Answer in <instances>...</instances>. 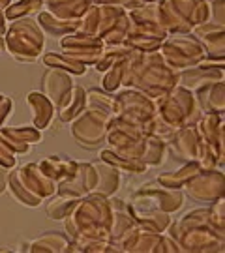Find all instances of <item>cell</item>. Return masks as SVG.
Returning <instances> with one entry per match:
<instances>
[{
	"mask_svg": "<svg viewBox=\"0 0 225 253\" xmlns=\"http://www.w3.org/2000/svg\"><path fill=\"white\" fill-rule=\"evenodd\" d=\"M8 169L6 167H0V193L8 188Z\"/></svg>",
	"mask_w": 225,
	"mask_h": 253,
	"instance_id": "cell-27",
	"label": "cell"
},
{
	"mask_svg": "<svg viewBox=\"0 0 225 253\" xmlns=\"http://www.w3.org/2000/svg\"><path fill=\"white\" fill-rule=\"evenodd\" d=\"M0 252H11L9 248H0Z\"/></svg>",
	"mask_w": 225,
	"mask_h": 253,
	"instance_id": "cell-30",
	"label": "cell"
},
{
	"mask_svg": "<svg viewBox=\"0 0 225 253\" xmlns=\"http://www.w3.org/2000/svg\"><path fill=\"white\" fill-rule=\"evenodd\" d=\"M27 101H28V105H30V109H32L34 126H36L38 129H45V127L51 126L53 117H54V105L53 103L47 100L45 96L36 94V92L28 94Z\"/></svg>",
	"mask_w": 225,
	"mask_h": 253,
	"instance_id": "cell-15",
	"label": "cell"
},
{
	"mask_svg": "<svg viewBox=\"0 0 225 253\" xmlns=\"http://www.w3.org/2000/svg\"><path fill=\"white\" fill-rule=\"evenodd\" d=\"M132 49L124 43H120V45H109V47H103V51L99 53L98 60H96V68H98L99 72H107L109 68H113L115 64H118L120 60H124L128 56Z\"/></svg>",
	"mask_w": 225,
	"mask_h": 253,
	"instance_id": "cell-18",
	"label": "cell"
},
{
	"mask_svg": "<svg viewBox=\"0 0 225 253\" xmlns=\"http://www.w3.org/2000/svg\"><path fill=\"white\" fill-rule=\"evenodd\" d=\"M195 100H197V105L201 111L222 115L225 107L224 81H214L199 86L197 90H195Z\"/></svg>",
	"mask_w": 225,
	"mask_h": 253,
	"instance_id": "cell-13",
	"label": "cell"
},
{
	"mask_svg": "<svg viewBox=\"0 0 225 253\" xmlns=\"http://www.w3.org/2000/svg\"><path fill=\"white\" fill-rule=\"evenodd\" d=\"M15 154L9 150L8 146L4 145V141L0 139V167H6V169H11L15 167Z\"/></svg>",
	"mask_w": 225,
	"mask_h": 253,
	"instance_id": "cell-25",
	"label": "cell"
},
{
	"mask_svg": "<svg viewBox=\"0 0 225 253\" xmlns=\"http://www.w3.org/2000/svg\"><path fill=\"white\" fill-rule=\"evenodd\" d=\"M0 139L17 156V154H27L30 146L40 143L42 133L38 129H32V127H2Z\"/></svg>",
	"mask_w": 225,
	"mask_h": 253,
	"instance_id": "cell-12",
	"label": "cell"
},
{
	"mask_svg": "<svg viewBox=\"0 0 225 253\" xmlns=\"http://www.w3.org/2000/svg\"><path fill=\"white\" fill-rule=\"evenodd\" d=\"M4 21H6V17H4V11H2V6H0V36H4V34H6V27H4Z\"/></svg>",
	"mask_w": 225,
	"mask_h": 253,
	"instance_id": "cell-28",
	"label": "cell"
},
{
	"mask_svg": "<svg viewBox=\"0 0 225 253\" xmlns=\"http://www.w3.org/2000/svg\"><path fill=\"white\" fill-rule=\"evenodd\" d=\"M9 109H11V100L6 96H0V124L6 120V117L9 115Z\"/></svg>",
	"mask_w": 225,
	"mask_h": 253,
	"instance_id": "cell-26",
	"label": "cell"
},
{
	"mask_svg": "<svg viewBox=\"0 0 225 253\" xmlns=\"http://www.w3.org/2000/svg\"><path fill=\"white\" fill-rule=\"evenodd\" d=\"M163 53L165 64L173 70H188L197 66L201 60H205V51L203 45L199 43L195 38L189 36H177L171 40H163L160 45Z\"/></svg>",
	"mask_w": 225,
	"mask_h": 253,
	"instance_id": "cell-4",
	"label": "cell"
},
{
	"mask_svg": "<svg viewBox=\"0 0 225 253\" xmlns=\"http://www.w3.org/2000/svg\"><path fill=\"white\" fill-rule=\"evenodd\" d=\"M94 2H96V0H94Z\"/></svg>",
	"mask_w": 225,
	"mask_h": 253,
	"instance_id": "cell-32",
	"label": "cell"
},
{
	"mask_svg": "<svg viewBox=\"0 0 225 253\" xmlns=\"http://www.w3.org/2000/svg\"><path fill=\"white\" fill-rule=\"evenodd\" d=\"M42 84H44V94H47L45 98L60 111L68 103L73 90V83L70 73L66 70H60V68H53V70H49L45 73Z\"/></svg>",
	"mask_w": 225,
	"mask_h": 253,
	"instance_id": "cell-10",
	"label": "cell"
},
{
	"mask_svg": "<svg viewBox=\"0 0 225 253\" xmlns=\"http://www.w3.org/2000/svg\"><path fill=\"white\" fill-rule=\"evenodd\" d=\"M68 238L58 233H47V235L36 238L32 244L28 246L30 252H66L68 248Z\"/></svg>",
	"mask_w": 225,
	"mask_h": 253,
	"instance_id": "cell-20",
	"label": "cell"
},
{
	"mask_svg": "<svg viewBox=\"0 0 225 253\" xmlns=\"http://www.w3.org/2000/svg\"><path fill=\"white\" fill-rule=\"evenodd\" d=\"M169 145H171L175 158L184 160V162H195L199 154V146H201V137H199L195 126H186L175 131Z\"/></svg>",
	"mask_w": 225,
	"mask_h": 253,
	"instance_id": "cell-11",
	"label": "cell"
},
{
	"mask_svg": "<svg viewBox=\"0 0 225 253\" xmlns=\"http://www.w3.org/2000/svg\"><path fill=\"white\" fill-rule=\"evenodd\" d=\"M203 169L197 162H186V165L179 169V171L175 172H167V174H160L158 176V184L160 186H165V188H173V190H180L186 182Z\"/></svg>",
	"mask_w": 225,
	"mask_h": 253,
	"instance_id": "cell-16",
	"label": "cell"
},
{
	"mask_svg": "<svg viewBox=\"0 0 225 253\" xmlns=\"http://www.w3.org/2000/svg\"><path fill=\"white\" fill-rule=\"evenodd\" d=\"M85 105H87V92H85V88L83 86H73L72 96H70L68 103L58 111L60 113V120L72 122L73 118L81 113Z\"/></svg>",
	"mask_w": 225,
	"mask_h": 253,
	"instance_id": "cell-19",
	"label": "cell"
},
{
	"mask_svg": "<svg viewBox=\"0 0 225 253\" xmlns=\"http://www.w3.org/2000/svg\"><path fill=\"white\" fill-rule=\"evenodd\" d=\"M156 117L173 129H180L186 126H195L201 117V109L197 105L195 94L177 84L173 90L160 96V101L156 105Z\"/></svg>",
	"mask_w": 225,
	"mask_h": 253,
	"instance_id": "cell-2",
	"label": "cell"
},
{
	"mask_svg": "<svg viewBox=\"0 0 225 253\" xmlns=\"http://www.w3.org/2000/svg\"><path fill=\"white\" fill-rule=\"evenodd\" d=\"M44 6V2L42 0H17L15 4H9L6 11H4V17L6 19H11V21H15V19H23L30 15V13H34L38 9H42Z\"/></svg>",
	"mask_w": 225,
	"mask_h": 253,
	"instance_id": "cell-23",
	"label": "cell"
},
{
	"mask_svg": "<svg viewBox=\"0 0 225 253\" xmlns=\"http://www.w3.org/2000/svg\"><path fill=\"white\" fill-rule=\"evenodd\" d=\"M60 45H62V53L66 56H70V58L85 64V66L89 62H96L99 53L105 47L99 38L89 36V34H79V32L64 36Z\"/></svg>",
	"mask_w": 225,
	"mask_h": 253,
	"instance_id": "cell-8",
	"label": "cell"
},
{
	"mask_svg": "<svg viewBox=\"0 0 225 253\" xmlns=\"http://www.w3.org/2000/svg\"><path fill=\"white\" fill-rule=\"evenodd\" d=\"M113 113L115 117L144 127V124L156 115V105L152 98H148L141 90H126L115 100Z\"/></svg>",
	"mask_w": 225,
	"mask_h": 253,
	"instance_id": "cell-6",
	"label": "cell"
},
{
	"mask_svg": "<svg viewBox=\"0 0 225 253\" xmlns=\"http://www.w3.org/2000/svg\"><path fill=\"white\" fill-rule=\"evenodd\" d=\"M113 115L98 109H90L72 120V135L83 146H98L105 141L107 124Z\"/></svg>",
	"mask_w": 225,
	"mask_h": 253,
	"instance_id": "cell-5",
	"label": "cell"
},
{
	"mask_svg": "<svg viewBox=\"0 0 225 253\" xmlns=\"http://www.w3.org/2000/svg\"><path fill=\"white\" fill-rule=\"evenodd\" d=\"M4 45L19 62H34L44 49V32L30 19H15L6 30Z\"/></svg>",
	"mask_w": 225,
	"mask_h": 253,
	"instance_id": "cell-3",
	"label": "cell"
},
{
	"mask_svg": "<svg viewBox=\"0 0 225 253\" xmlns=\"http://www.w3.org/2000/svg\"><path fill=\"white\" fill-rule=\"evenodd\" d=\"M92 6V0H47V9L62 21H75L85 15Z\"/></svg>",
	"mask_w": 225,
	"mask_h": 253,
	"instance_id": "cell-14",
	"label": "cell"
},
{
	"mask_svg": "<svg viewBox=\"0 0 225 253\" xmlns=\"http://www.w3.org/2000/svg\"><path fill=\"white\" fill-rule=\"evenodd\" d=\"M77 197H70V195H58L54 197L49 205H47V216L51 219H64L72 212V208L77 205Z\"/></svg>",
	"mask_w": 225,
	"mask_h": 253,
	"instance_id": "cell-22",
	"label": "cell"
},
{
	"mask_svg": "<svg viewBox=\"0 0 225 253\" xmlns=\"http://www.w3.org/2000/svg\"><path fill=\"white\" fill-rule=\"evenodd\" d=\"M182 188L191 199L201 203H214L216 199L224 197V174L214 169H201Z\"/></svg>",
	"mask_w": 225,
	"mask_h": 253,
	"instance_id": "cell-7",
	"label": "cell"
},
{
	"mask_svg": "<svg viewBox=\"0 0 225 253\" xmlns=\"http://www.w3.org/2000/svg\"><path fill=\"white\" fill-rule=\"evenodd\" d=\"M40 23H42L45 32H49V34H53L56 38H64L68 34L77 32V25H79V21H62V19L54 17L53 13H49V11H42Z\"/></svg>",
	"mask_w": 225,
	"mask_h": 253,
	"instance_id": "cell-17",
	"label": "cell"
},
{
	"mask_svg": "<svg viewBox=\"0 0 225 253\" xmlns=\"http://www.w3.org/2000/svg\"><path fill=\"white\" fill-rule=\"evenodd\" d=\"M101 160H103L105 163H109L111 167H115L117 171H124V172H144L146 171V165H144V163L122 158V156H118L117 152H113L111 148H109V150H101Z\"/></svg>",
	"mask_w": 225,
	"mask_h": 253,
	"instance_id": "cell-21",
	"label": "cell"
},
{
	"mask_svg": "<svg viewBox=\"0 0 225 253\" xmlns=\"http://www.w3.org/2000/svg\"><path fill=\"white\" fill-rule=\"evenodd\" d=\"M44 62L47 66H53V68H60V70H68L70 73H75V75H83L85 70H87V66L81 62H77V60H73L70 56H66V54H54V53H49L44 56Z\"/></svg>",
	"mask_w": 225,
	"mask_h": 253,
	"instance_id": "cell-24",
	"label": "cell"
},
{
	"mask_svg": "<svg viewBox=\"0 0 225 253\" xmlns=\"http://www.w3.org/2000/svg\"><path fill=\"white\" fill-rule=\"evenodd\" d=\"M137 2H141V4H146V2H154V0H137Z\"/></svg>",
	"mask_w": 225,
	"mask_h": 253,
	"instance_id": "cell-29",
	"label": "cell"
},
{
	"mask_svg": "<svg viewBox=\"0 0 225 253\" xmlns=\"http://www.w3.org/2000/svg\"><path fill=\"white\" fill-rule=\"evenodd\" d=\"M214 81H224V62L201 60L197 66L188 68L179 75V84L188 90H197L199 86Z\"/></svg>",
	"mask_w": 225,
	"mask_h": 253,
	"instance_id": "cell-9",
	"label": "cell"
},
{
	"mask_svg": "<svg viewBox=\"0 0 225 253\" xmlns=\"http://www.w3.org/2000/svg\"><path fill=\"white\" fill-rule=\"evenodd\" d=\"M2 47H4V42H2V36H0V51H2Z\"/></svg>",
	"mask_w": 225,
	"mask_h": 253,
	"instance_id": "cell-31",
	"label": "cell"
},
{
	"mask_svg": "<svg viewBox=\"0 0 225 253\" xmlns=\"http://www.w3.org/2000/svg\"><path fill=\"white\" fill-rule=\"evenodd\" d=\"M8 186L13 197L27 207H38L56 191V184L40 171L38 163H27L25 167L9 172Z\"/></svg>",
	"mask_w": 225,
	"mask_h": 253,
	"instance_id": "cell-1",
	"label": "cell"
}]
</instances>
